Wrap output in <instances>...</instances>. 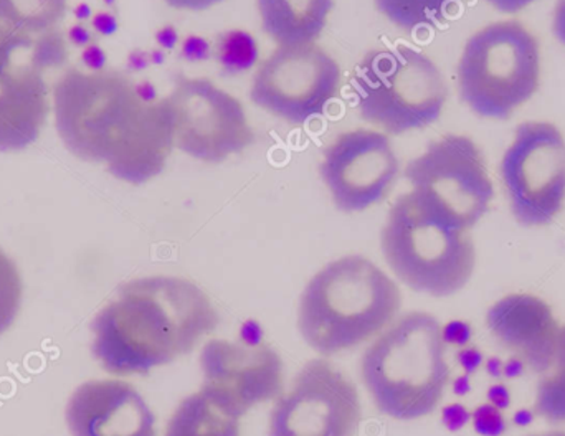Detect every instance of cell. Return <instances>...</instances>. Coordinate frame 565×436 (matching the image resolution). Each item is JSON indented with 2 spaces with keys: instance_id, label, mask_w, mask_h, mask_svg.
Listing matches in <instances>:
<instances>
[{
  "instance_id": "9a60e30c",
  "label": "cell",
  "mask_w": 565,
  "mask_h": 436,
  "mask_svg": "<svg viewBox=\"0 0 565 436\" xmlns=\"http://www.w3.org/2000/svg\"><path fill=\"white\" fill-rule=\"evenodd\" d=\"M202 391L237 417L280 397L282 362L267 344L212 339L201 352Z\"/></svg>"
},
{
  "instance_id": "ffe728a7",
  "label": "cell",
  "mask_w": 565,
  "mask_h": 436,
  "mask_svg": "<svg viewBox=\"0 0 565 436\" xmlns=\"http://www.w3.org/2000/svg\"><path fill=\"white\" fill-rule=\"evenodd\" d=\"M68 0H0V23L20 32H53L66 13Z\"/></svg>"
},
{
  "instance_id": "e0dca14e",
  "label": "cell",
  "mask_w": 565,
  "mask_h": 436,
  "mask_svg": "<svg viewBox=\"0 0 565 436\" xmlns=\"http://www.w3.org/2000/svg\"><path fill=\"white\" fill-rule=\"evenodd\" d=\"M487 326L504 349L536 374L553 369L563 326L543 299L527 293L504 296L488 311Z\"/></svg>"
},
{
  "instance_id": "9c48e42d",
  "label": "cell",
  "mask_w": 565,
  "mask_h": 436,
  "mask_svg": "<svg viewBox=\"0 0 565 436\" xmlns=\"http://www.w3.org/2000/svg\"><path fill=\"white\" fill-rule=\"evenodd\" d=\"M63 59L58 33L32 35L0 23V151H23L39 139L50 111L43 73Z\"/></svg>"
},
{
  "instance_id": "7402d4cb",
  "label": "cell",
  "mask_w": 565,
  "mask_h": 436,
  "mask_svg": "<svg viewBox=\"0 0 565 436\" xmlns=\"http://www.w3.org/2000/svg\"><path fill=\"white\" fill-rule=\"evenodd\" d=\"M22 296L23 283L17 263L0 249V336L15 322Z\"/></svg>"
},
{
  "instance_id": "4316f807",
  "label": "cell",
  "mask_w": 565,
  "mask_h": 436,
  "mask_svg": "<svg viewBox=\"0 0 565 436\" xmlns=\"http://www.w3.org/2000/svg\"><path fill=\"white\" fill-rule=\"evenodd\" d=\"M531 436H565V432H550V434L531 435Z\"/></svg>"
},
{
  "instance_id": "d4e9b609",
  "label": "cell",
  "mask_w": 565,
  "mask_h": 436,
  "mask_svg": "<svg viewBox=\"0 0 565 436\" xmlns=\"http://www.w3.org/2000/svg\"><path fill=\"white\" fill-rule=\"evenodd\" d=\"M484 2L490 3L500 12L518 13L530 7L531 3L537 2V0H484Z\"/></svg>"
},
{
  "instance_id": "277c9868",
  "label": "cell",
  "mask_w": 565,
  "mask_h": 436,
  "mask_svg": "<svg viewBox=\"0 0 565 436\" xmlns=\"http://www.w3.org/2000/svg\"><path fill=\"white\" fill-rule=\"evenodd\" d=\"M440 321L424 311L395 319L365 349L361 379L381 414L411 422L440 404L450 379Z\"/></svg>"
},
{
  "instance_id": "d6986e66",
  "label": "cell",
  "mask_w": 565,
  "mask_h": 436,
  "mask_svg": "<svg viewBox=\"0 0 565 436\" xmlns=\"http://www.w3.org/2000/svg\"><path fill=\"white\" fill-rule=\"evenodd\" d=\"M164 436H241V417L201 389L182 398Z\"/></svg>"
},
{
  "instance_id": "2e32d148",
  "label": "cell",
  "mask_w": 565,
  "mask_h": 436,
  "mask_svg": "<svg viewBox=\"0 0 565 436\" xmlns=\"http://www.w3.org/2000/svg\"><path fill=\"white\" fill-rule=\"evenodd\" d=\"M65 422L72 436H158L151 407L122 381L79 384L66 402Z\"/></svg>"
},
{
  "instance_id": "52a82bcc",
  "label": "cell",
  "mask_w": 565,
  "mask_h": 436,
  "mask_svg": "<svg viewBox=\"0 0 565 436\" xmlns=\"http://www.w3.org/2000/svg\"><path fill=\"white\" fill-rule=\"evenodd\" d=\"M540 83V42L518 20L488 23L465 43L458 95L480 118H510L536 95Z\"/></svg>"
},
{
  "instance_id": "6da1fadb",
  "label": "cell",
  "mask_w": 565,
  "mask_h": 436,
  "mask_svg": "<svg viewBox=\"0 0 565 436\" xmlns=\"http://www.w3.org/2000/svg\"><path fill=\"white\" fill-rule=\"evenodd\" d=\"M55 126L76 158L105 164L132 185L158 178L174 149L162 99H152L115 70L70 68L53 86Z\"/></svg>"
},
{
  "instance_id": "5bb4252c",
  "label": "cell",
  "mask_w": 565,
  "mask_h": 436,
  "mask_svg": "<svg viewBox=\"0 0 565 436\" xmlns=\"http://www.w3.org/2000/svg\"><path fill=\"white\" fill-rule=\"evenodd\" d=\"M401 164L385 132L352 129L326 148L319 176L332 204L344 214H358L384 201Z\"/></svg>"
},
{
  "instance_id": "5b68a950",
  "label": "cell",
  "mask_w": 565,
  "mask_h": 436,
  "mask_svg": "<svg viewBox=\"0 0 565 436\" xmlns=\"http://www.w3.org/2000/svg\"><path fill=\"white\" fill-rule=\"evenodd\" d=\"M381 246L385 262L404 285L435 298L461 291L477 266L470 233L435 217L412 192L397 198L388 211Z\"/></svg>"
},
{
  "instance_id": "30bf717a",
  "label": "cell",
  "mask_w": 565,
  "mask_h": 436,
  "mask_svg": "<svg viewBox=\"0 0 565 436\" xmlns=\"http://www.w3.org/2000/svg\"><path fill=\"white\" fill-rule=\"evenodd\" d=\"M174 149L221 164L254 145V128L241 99L207 78H179L166 96Z\"/></svg>"
},
{
  "instance_id": "ba28073f",
  "label": "cell",
  "mask_w": 565,
  "mask_h": 436,
  "mask_svg": "<svg viewBox=\"0 0 565 436\" xmlns=\"http://www.w3.org/2000/svg\"><path fill=\"white\" fill-rule=\"evenodd\" d=\"M412 194L435 217L470 232L494 199L483 152L473 139L447 135L431 141L404 172Z\"/></svg>"
},
{
  "instance_id": "44dd1931",
  "label": "cell",
  "mask_w": 565,
  "mask_h": 436,
  "mask_svg": "<svg viewBox=\"0 0 565 436\" xmlns=\"http://www.w3.org/2000/svg\"><path fill=\"white\" fill-rule=\"evenodd\" d=\"M457 0H374L375 9L404 32H417L444 22Z\"/></svg>"
},
{
  "instance_id": "cb8c5ba5",
  "label": "cell",
  "mask_w": 565,
  "mask_h": 436,
  "mask_svg": "<svg viewBox=\"0 0 565 436\" xmlns=\"http://www.w3.org/2000/svg\"><path fill=\"white\" fill-rule=\"evenodd\" d=\"M169 7L178 10H188V12H202V10L211 9L224 0H164Z\"/></svg>"
},
{
  "instance_id": "7c38bea8",
  "label": "cell",
  "mask_w": 565,
  "mask_h": 436,
  "mask_svg": "<svg viewBox=\"0 0 565 436\" xmlns=\"http://www.w3.org/2000/svg\"><path fill=\"white\" fill-rule=\"evenodd\" d=\"M341 78V66L322 46H278L255 72L250 99L289 125H306L328 111Z\"/></svg>"
},
{
  "instance_id": "7a4b0ae2",
  "label": "cell",
  "mask_w": 565,
  "mask_h": 436,
  "mask_svg": "<svg viewBox=\"0 0 565 436\" xmlns=\"http://www.w3.org/2000/svg\"><path fill=\"white\" fill-rule=\"evenodd\" d=\"M218 326L209 296L175 276L122 283L92 321V354L113 375H146L194 351Z\"/></svg>"
},
{
  "instance_id": "8fae6325",
  "label": "cell",
  "mask_w": 565,
  "mask_h": 436,
  "mask_svg": "<svg viewBox=\"0 0 565 436\" xmlns=\"http://www.w3.org/2000/svg\"><path fill=\"white\" fill-rule=\"evenodd\" d=\"M511 214L523 226L554 222L565 202V138L553 123L518 126L500 162Z\"/></svg>"
},
{
  "instance_id": "8992f818",
  "label": "cell",
  "mask_w": 565,
  "mask_h": 436,
  "mask_svg": "<svg viewBox=\"0 0 565 436\" xmlns=\"http://www.w3.org/2000/svg\"><path fill=\"white\" fill-rule=\"evenodd\" d=\"M352 93L361 118L394 136L434 125L448 99L437 63L407 45L365 53L352 75Z\"/></svg>"
},
{
  "instance_id": "4fadbf2b",
  "label": "cell",
  "mask_w": 565,
  "mask_h": 436,
  "mask_svg": "<svg viewBox=\"0 0 565 436\" xmlns=\"http://www.w3.org/2000/svg\"><path fill=\"white\" fill-rule=\"evenodd\" d=\"M362 408L354 382L326 359L302 365L270 412V436H354Z\"/></svg>"
},
{
  "instance_id": "3957f363",
  "label": "cell",
  "mask_w": 565,
  "mask_h": 436,
  "mask_svg": "<svg viewBox=\"0 0 565 436\" xmlns=\"http://www.w3.org/2000/svg\"><path fill=\"white\" fill-rule=\"evenodd\" d=\"M402 308L397 283L362 255L322 266L299 299L298 329L312 351L329 358L381 334Z\"/></svg>"
},
{
  "instance_id": "484cf974",
  "label": "cell",
  "mask_w": 565,
  "mask_h": 436,
  "mask_svg": "<svg viewBox=\"0 0 565 436\" xmlns=\"http://www.w3.org/2000/svg\"><path fill=\"white\" fill-rule=\"evenodd\" d=\"M553 33L565 46V0H557L553 12Z\"/></svg>"
},
{
  "instance_id": "603a6c76",
  "label": "cell",
  "mask_w": 565,
  "mask_h": 436,
  "mask_svg": "<svg viewBox=\"0 0 565 436\" xmlns=\"http://www.w3.org/2000/svg\"><path fill=\"white\" fill-rule=\"evenodd\" d=\"M540 382L536 395V414L546 418L551 424L565 422V364H557L551 369Z\"/></svg>"
},
{
  "instance_id": "ac0fdd59",
  "label": "cell",
  "mask_w": 565,
  "mask_h": 436,
  "mask_svg": "<svg viewBox=\"0 0 565 436\" xmlns=\"http://www.w3.org/2000/svg\"><path fill=\"white\" fill-rule=\"evenodd\" d=\"M262 29L278 46L308 45L324 32L334 0H257Z\"/></svg>"
}]
</instances>
